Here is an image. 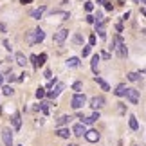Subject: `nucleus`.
Listing matches in <instances>:
<instances>
[{
  "label": "nucleus",
  "instance_id": "c03bdc74",
  "mask_svg": "<svg viewBox=\"0 0 146 146\" xmlns=\"http://www.w3.org/2000/svg\"><path fill=\"white\" fill-rule=\"evenodd\" d=\"M128 16H130V13H128V11H126V13L123 15V18H121V20H128Z\"/></svg>",
  "mask_w": 146,
  "mask_h": 146
},
{
  "label": "nucleus",
  "instance_id": "7c9ffc66",
  "mask_svg": "<svg viewBox=\"0 0 146 146\" xmlns=\"http://www.w3.org/2000/svg\"><path fill=\"white\" fill-rule=\"evenodd\" d=\"M92 9H94V4H92V2H87V4H85V11H87V13H90Z\"/></svg>",
  "mask_w": 146,
  "mask_h": 146
},
{
  "label": "nucleus",
  "instance_id": "37998d69",
  "mask_svg": "<svg viewBox=\"0 0 146 146\" xmlns=\"http://www.w3.org/2000/svg\"><path fill=\"white\" fill-rule=\"evenodd\" d=\"M5 29H7V27H5V24H0V31L5 33Z\"/></svg>",
  "mask_w": 146,
  "mask_h": 146
},
{
  "label": "nucleus",
  "instance_id": "0eeeda50",
  "mask_svg": "<svg viewBox=\"0 0 146 146\" xmlns=\"http://www.w3.org/2000/svg\"><path fill=\"white\" fill-rule=\"evenodd\" d=\"M90 106L94 110H99L101 106H105V98L103 96H96V98H92L90 99Z\"/></svg>",
  "mask_w": 146,
  "mask_h": 146
},
{
  "label": "nucleus",
  "instance_id": "473e14b6",
  "mask_svg": "<svg viewBox=\"0 0 146 146\" xmlns=\"http://www.w3.org/2000/svg\"><path fill=\"white\" fill-rule=\"evenodd\" d=\"M56 83H58L56 80H49V83H47V88H52V87L56 85Z\"/></svg>",
  "mask_w": 146,
  "mask_h": 146
},
{
  "label": "nucleus",
  "instance_id": "20e7f679",
  "mask_svg": "<svg viewBox=\"0 0 146 146\" xmlns=\"http://www.w3.org/2000/svg\"><path fill=\"white\" fill-rule=\"evenodd\" d=\"M125 98H128V101H130L132 105H137L139 103V90L137 88H126Z\"/></svg>",
  "mask_w": 146,
  "mask_h": 146
},
{
  "label": "nucleus",
  "instance_id": "f704fd0d",
  "mask_svg": "<svg viewBox=\"0 0 146 146\" xmlns=\"http://www.w3.org/2000/svg\"><path fill=\"white\" fill-rule=\"evenodd\" d=\"M43 76H45V78H47V80H50V78H52V72H50V70L47 69L45 72H43Z\"/></svg>",
  "mask_w": 146,
  "mask_h": 146
},
{
  "label": "nucleus",
  "instance_id": "49530a36",
  "mask_svg": "<svg viewBox=\"0 0 146 146\" xmlns=\"http://www.w3.org/2000/svg\"><path fill=\"white\" fill-rule=\"evenodd\" d=\"M20 4H31V0H20Z\"/></svg>",
  "mask_w": 146,
  "mask_h": 146
},
{
  "label": "nucleus",
  "instance_id": "cd10ccee",
  "mask_svg": "<svg viewBox=\"0 0 146 146\" xmlns=\"http://www.w3.org/2000/svg\"><path fill=\"white\" fill-rule=\"evenodd\" d=\"M90 50H92V47H90V45H87V47H83V50H81V54H83V58H85V56H88V54H90Z\"/></svg>",
  "mask_w": 146,
  "mask_h": 146
},
{
  "label": "nucleus",
  "instance_id": "5701e85b",
  "mask_svg": "<svg viewBox=\"0 0 146 146\" xmlns=\"http://www.w3.org/2000/svg\"><path fill=\"white\" fill-rule=\"evenodd\" d=\"M25 40L29 45H35V31H29V33H25Z\"/></svg>",
  "mask_w": 146,
  "mask_h": 146
},
{
  "label": "nucleus",
  "instance_id": "6e6552de",
  "mask_svg": "<svg viewBox=\"0 0 146 146\" xmlns=\"http://www.w3.org/2000/svg\"><path fill=\"white\" fill-rule=\"evenodd\" d=\"M47 11V5H40V7H36V9H33L31 11V18H35V20H40L43 13Z\"/></svg>",
  "mask_w": 146,
  "mask_h": 146
},
{
  "label": "nucleus",
  "instance_id": "c756f323",
  "mask_svg": "<svg viewBox=\"0 0 146 146\" xmlns=\"http://www.w3.org/2000/svg\"><path fill=\"white\" fill-rule=\"evenodd\" d=\"M5 78H7V81H9V83H11V81H16V76L13 74V70L7 72V76H5Z\"/></svg>",
  "mask_w": 146,
  "mask_h": 146
},
{
  "label": "nucleus",
  "instance_id": "412c9836",
  "mask_svg": "<svg viewBox=\"0 0 146 146\" xmlns=\"http://www.w3.org/2000/svg\"><path fill=\"white\" fill-rule=\"evenodd\" d=\"M80 65H81V61H80V58H76V56H72V58L67 60V67H80Z\"/></svg>",
  "mask_w": 146,
  "mask_h": 146
},
{
  "label": "nucleus",
  "instance_id": "39448f33",
  "mask_svg": "<svg viewBox=\"0 0 146 146\" xmlns=\"http://www.w3.org/2000/svg\"><path fill=\"white\" fill-rule=\"evenodd\" d=\"M67 36H69V29H60L58 33H54V42L58 43V45H61V43H63L65 40H67Z\"/></svg>",
  "mask_w": 146,
  "mask_h": 146
},
{
  "label": "nucleus",
  "instance_id": "c85d7f7f",
  "mask_svg": "<svg viewBox=\"0 0 146 146\" xmlns=\"http://www.w3.org/2000/svg\"><path fill=\"white\" fill-rule=\"evenodd\" d=\"M128 80H130V81H137V80H139L137 72H130V74H128Z\"/></svg>",
  "mask_w": 146,
  "mask_h": 146
},
{
  "label": "nucleus",
  "instance_id": "6ab92c4d",
  "mask_svg": "<svg viewBox=\"0 0 146 146\" xmlns=\"http://www.w3.org/2000/svg\"><path fill=\"white\" fill-rule=\"evenodd\" d=\"M126 85H117V88H115V90H114V94H115V96L117 98H125V94H126Z\"/></svg>",
  "mask_w": 146,
  "mask_h": 146
},
{
  "label": "nucleus",
  "instance_id": "ea45409f",
  "mask_svg": "<svg viewBox=\"0 0 146 146\" xmlns=\"http://www.w3.org/2000/svg\"><path fill=\"white\" fill-rule=\"evenodd\" d=\"M74 42H76V43H81L83 40H81V36H80V35H76V36H74Z\"/></svg>",
  "mask_w": 146,
  "mask_h": 146
},
{
  "label": "nucleus",
  "instance_id": "aec40b11",
  "mask_svg": "<svg viewBox=\"0 0 146 146\" xmlns=\"http://www.w3.org/2000/svg\"><path fill=\"white\" fill-rule=\"evenodd\" d=\"M94 80H96V83H98V85H99L101 88H103V90H110V85H108V83H106V81L103 80V78L96 76V78H94Z\"/></svg>",
  "mask_w": 146,
  "mask_h": 146
},
{
  "label": "nucleus",
  "instance_id": "c9c22d12",
  "mask_svg": "<svg viewBox=\"0 0 146 146\" xmlns=\"http://www.w3.org/2000/svg\"><path fill=\"white\" fill-rule=\"evenodd\" d=\"M87 22H88V24H94L96 20H94V16H92V15H87Z\"/></svg>",
  "mask_w": 146,
  "mask_h": 146
},
{
  "label": "nucleus",
  "instance_id": "a19ab883",
  "mask_svg": "<svg viewBox=\"0 0 146 146\" xmlns=\"http://www.w3.org/2000/svg\"><path fill=\"white\" fill-rule=\"evenodd\" d=\"M4 47H5V49H7V50H11V43H9L7 40H4Z\"/></svg>",
  "mask_w": 146,
  "mask_h": 146
},
{
  "label": "nucleus",
  "instance_id": "b1692460",
  "mask_svg": "<svg viewBox=\"0 0 146 146\" xmlns=\"http://www.w3.org/2000/svg\"><path fill=\"white\" fill-rule=\"evenodd\" d=\"M13 87H11V85H4L2 87V94H4V96H13Z\"/></svg>",
  "mask_w": 146,
  "mask_h": 146
},
{
  "label": "nucleus",
  "instance_id": "ddd939ff",
  "mask_svg": "<svg viewBox=\"0 0 146 146\" xmlns=\"http://www.w3.org/2000/svg\"><path fill=\"white\" fill-rule=\"evenodd\" d=\"M56 135H58L60 139H69L70 137V130L67 126H61V128H58L56 130Z\"/></svg>",
  "mask_w": 146,
  "mask_h": 146
},
{
  "label": "nucleus",
  "instance_id": "e433bc0d",
  "mask_svg": "<svg viewBox=\"0 0 146 146\" xmlns=\"http://www.w3.org/2000/svg\"><path fill=\"white\" fill-rule=\"evenodd\" d=\"M25 78H27V72H24V74H20L18 78H16V80H18V81H24V80H25Z\"/></svg>",
  "mask_w": 146,
  "mask_h": 146
},
{
  "label": "nucleus",
  "instance_id": "1a4fd4ad",
  "mask_svg": "<svg viewBox=\"0 0 146 146\" xmlns=\"http://www.w3.org/2000/svg\"><path fill=\"white\" fill-rule=\"evenodd\" d=\"M83 137H85L88 143H98V141H99V133H98L96 130H87Z\"/></svg>",
  "mask_w": 146,
  "mask_h": 146
},
{
  "label": "nucleus",
  "instance_id": "2eb2a0df",
  "mask_svg": "<svg viewBox=\"0 0 146 146\" xmlns=\"http://www.w3.org/2000/svg\"><path fill=\"white\" fill-rule=\"evenodd\" d=\"M15 61H16V65H20V67L27 65V58L24 56V52H16L15 54Z\"/></svg>",
  "mask_w": 146,
  "mask_h": 146
},
{
  "label": "nucleus",
  "instance_id": "9b49d317",
  "mask_svg": "<svg viewBox=\"0 0 146 146\" xmlns=\"http://www.w3.org/2000/svg\"><path fill=\"white\" fill-rule=\"evenodd\" d=\"M85 132H87V128H85V125H81V123L74 125V128H72V133L78 135V137H83V135H85Z\"/></svg>",
  "mask_w": 146,
  "mask_h": 146
},
{
  "label": "nucleus",
  "instance_id": "9d476101",
  "mask_svg": "<svg viewBox=\"0 0 146 146\" xmlns=\"http://www.w3.org/2000/svg\"><path fill=\"white\" fill-rule=\"evenodd\" d=\"M98 119H99V112L96 110L90 117H81V125H85V126H87V125H92V123H96Z\"/></svg>",
  "mask_w": 146,
  "mask_h": 146
},
{
  "label": "nucleus",
  "instance_id": "393cba45",
  "mask_svg": "<svg viewBox=\"0 0 146 146\" xmlns=\"http://www.w3.org/2000/svg\"><path fill=\"white\" fill-rule=\"evenodd\" d=\"M45 60H47V54H45V52H42L40 56H36V63H38V67L45 63Z\"/></svg>",
  "mask_w": 146,
  "mask_h": 146
},
{
  "label": "nucleus",
  "instance_id": "79ce46f5",
  "mask_svg": "<svg viewBox=\"0 0 146 146\" xmlns=\"http://www.w3.org/2000/svg\"><path fill=\"white\" fill-rule=\"evenodd\" d=\"M99 58H105V60H108V58H110V54H108V52H101V56H99Z\"/></svg>",
  "mask_w": 146,
  "mask_h": 146
},
{
  "label": "nucleus",
  "instance_id": "a211bd4d",
  "mask_svg": "<svg viewBox=\"0 0 146 146\" xmlns=\"http://www.w3.org/2000/svg\"><path fill=\"white\" fill-rule=\"evenodd\" d=\"M99 54H94L92 56V61H90V67H92V72H94V74H96L98 76V63H99Z\"/></svg>",
  "mask_w": 146,
  "mask_h": 146
},
{
  "label": "nucleus",
  "instance_id": "f8f14e48",
  "mask_svg": "<svg viewBox=\"0 0 146 146\" xmlns=\"http://www.w3.org/2000/svg\"><path fill=\"white\" fill-rule=\"evenodd\" d=\"M96 24V33H99L101 38H106V31H105V24L106 20H101V22H94Z\"/></svg>",
  "mask_w": 146,
  "mask_h": 146
},
{
  "label": "nucleus",
  "instance_id": "4468645a",
  "mask_svg": "<svg viewBox=\"0 0 146 146\" xmlns=\"http://www.w3.org/2000/svg\"><path fill=\"white\" fill-rule=\"evenodd\" d=\"M20 126H22V114L20 112H15L13 114V128L15 130H20Z\"/></svg>",
  "mask_w": 146,
  "mask_h": 146
},
{
  "label": "nucleus",
  "instance_id": "58836bf2",
  "mask_svg": "<svg viewBox=\"0 0 146 146\" xmlns=\"http://www.w3.org/2000/svg\"><path fill=\"white\" fill-rule=\"evenodd\" d=\"M105 7H106V11H112V9H114V5H112V2H106Z\"/></svg>",
  "mask_w": 146,
  "mask_h": 146
},
{
  "label": "nucleus",
  "instance_id": "72a5a7b5",
  "mask_svg": "<svg viewBox=\"0 0 146 146\" xmlns=\"http://www.w3.org/2000/svg\"><path fill=\"white\" fill-rule=\"evenodd\" d=\"M31 61H33V65H35V69H38V63H36V54H33V56H31Z\"/></svg>",
  "mask_w": 146,
  "mask_h": 146
},
{
  "label": "nucleus",
  "instance_id": "a18cd8bd",
  "mask_svg": "<svg viewBox=\"0 0 146 146\" xmlns=\"http://www.w3.org/2000/svg\"><path fill=\"white\" fill-rule=\"evenodd\" d=\"M0 85H4V76H2V72H0Z\"/></svg>",
  "mask_w": 146,
  "mask_h": 146
},
{
  "label": "nucleus",
  "instance_id": "f257e3e1",
  "mask_svg": "<svg viewBox=\"0 0 146 146\" xmlns=\"http://www.w3.org/2000/svg\"><path fill=\"white\" fill-rule=\"evenodd\" d=\"M112 49H115V50H117V56H119V58H126V56H128L126 43L123 42V38H121L119 35L114 38V47H112Z\"/></svg>",
  "mask_w": 146,
  "mask_h": 146
},
{
  "label": "nucleus",
  "instance_id": "423d86ee",
  "mask_svg": "<svg viewBox=\"0 0 146 146\" xmlns=\"http://www.w3.org/2000/svg\"><path fill=\"white\" fill-rule=\"evenodd\" d=\"M2 141L5 146H13V133H11L9 128H4L2 130Z\"/></svg>",
  "mask_w": 146,
  "mask_h": 146
},
{
  "label": "nucleus",
  "instance_id": "4be33fe9",
  "mask_svg": "<svg viewBox=\"0 0 146 146\" xmlns=\"http://www.w3.org/2000/svg\"><path fill=\"white\" fill-rule=\"evenodd\" d=\"M128 123H130L132 130H139V123H137V117L135 115H130V121H128Z\"/></svg>",
  "mask_w": 146,
  "mask_h": 146
},
{
  "label": "nucleus",
  "instance_id": "f3484780",
  "mask_svg": "<svg viewBox=\"0 0 146 146\" xmlns=\"http://www.w3.org/2000/svg\"><path fill=\"white\" fill-rule=\"evenodd\" d=\"M70 119H72L70 115H61V117H58V119H56V126H58V128H61V126H67Z\"/></svg>",
  "mask_w": 146,
  "mask_h": 146
},
{
  "label": "nucleus",
  "instance_id": "f03ea898",
  "mask_svg": "<svg viewBox=\"0 0 146 146\" xmlns=\"http://www.w3.org/2000/svg\"><path fill=\"white\" fill-rule=\"evenodd\" d=\"M87 103V98H85V94H76L74 98L70 99V106L74 110H80V108H83V105Z\"/></svg>",
  "mask_w": 146,
  "mask_h": 146
},
{
  "label": "nucleus",
  "instance_id": "4c0bfd02",
  "mask_svg": "<svg viewBox=\"0 0 146 146\" xmlns=\"http://www.w3.org/2000/svg\"><path fill=\"white\" fill-rule=\"evenodd\" d=\"M115 29H117V33H123V24L119 22V24H115Z\"/></svg>",
  "mask_w": 146,
  "mask_h": 146
},
{
  "label": "nucleus",
  "instance_id": "de8ad7c7",
  "mask_svg": "<svg viewBox=\"0 0 146 146\" xmlns=\"http://www.w3.org/2000/svg\"><path fill=\"white\" fill-rule=\"evenodd\" d=\"M108 0H98V4H106Z\"/></svg>",
  "mask_w": 146,
  "mask_h": 146
},
{
  "label": "nucleus",
  "instance_id": "bb28decb",
  "mask_svg": "<svg viewBox=\"0 0 146 146\" xmlns=\"http://www.w3.org/2000/svg\"><path fill=\"white\" fill-rule=\"evenodd\" d=\"M36 98H38V99H43V98H45V88H43V87H40V88L36 90Z\"/></svg>",
  "mask_w": 146,
  "mask_h": 146
},
{
  "label": "nucleus",
  "instance_id": "09e8293b",
  "mask_svg": "<svg viewBox=\"0 0 146 146\" xmlns=\"http://www.w3.org/2000/svg\"><path fill=\"white\" fill-rule=\"evenodd\" d=\"M133 2H137V4H139V0H133Z\"/></svg>",
  "mask_w": 146,
  "mask_h": 146
},
{
  "label": "nucleus",
  "instance_id": "7ed1b4c3",
  "mask_svg": "<svg viewBox=\"0 0 146 146\" xmlns=\"http://www.w3.org/2000/svg\"><path fill=\"white\" fill-rule=\"evenodd\" d=\"M52 88H54V90H50V92H45V96H47L49 99H56V98H58L60 94L63 92V88H65V85H63V83H56V85H54Z\"/></svg>",
  "mask_w": 146,
  "mask_h": 146
},
{
  "label": "nucleus",
  "instance_id": "dca6fc26",
  "mask_svg": "<svg viewBox=\"0 0 146 146\" xmlns=\"http://www.w3.org/2000/svg\"><path fill=\"white\" fill-rule=\"evenodd\" d=\"M43 38H45V33H43V29H42V27H36V29H35V43L43 42Z\"/></svg>",
  "mask_w": 146,
  "mask_h": 146
},
{
  "label": "nucleus",
  "instance_id": "a878e982",
  "mask_svg": "<svg viewBox=\"0 0 146 146\" xmlns=\"http://www.w3.org/2000/svg\"><path fill=\"white\" fill-rule=\"evenodd\" d=\"M72 88L76 90V94H81V88H83V83L81 81H76L74 85H72Z\"/></svg>",
  "mask_w": 146,
  "mask_h": 146
},
{
  "label": "nucleus",
  "instance_id": "2f4dec72",
  "mask_svg": "<svg viewBox=\"0 0 146 146\" xmlns=\"http://www.w3.org/2000/svg\"><path fill=\"white\" fill-rule=\"evenodd\" d=\"M88 45H96V35H90V38H88Z\"/></svg>",
  "mask_w": 146,
  "mask_h": 146
}]
</instances>
